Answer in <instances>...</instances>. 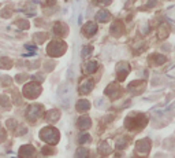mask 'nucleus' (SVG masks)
<instances>
[{
    "label": "nucleus",
    "instance_id": "1",
    "mask_svg": "<svg viewBox=\"0 0 175 158\" xmlns=\"http://www.w3.org/2000/svg\"><path fill=\"white\" fill-rule=\"evenodd\" d=\"M92 87H93V84H92V81H89V83H85V85L81 88V91H82V93H86L88 91H90L92 90Z\"/></svg>",
    "mask_w": 175,
    "mask_h": 158
},
{
    "label": "nucleus",
    "instance_id": "2",
    "mask_svg": "<svg viewBox=\"0 0 175 158\" xmlns=\"http://www.w3.org/2000/svg\"><path fill=\"white\" fill-rule=\"evenodd\" d=\"M94 69H96V63L94 62H89L86 65V72H94Z\"/></svg>",
    "mask_w": 175,
    "mask_h": 158
}]
</instances>
